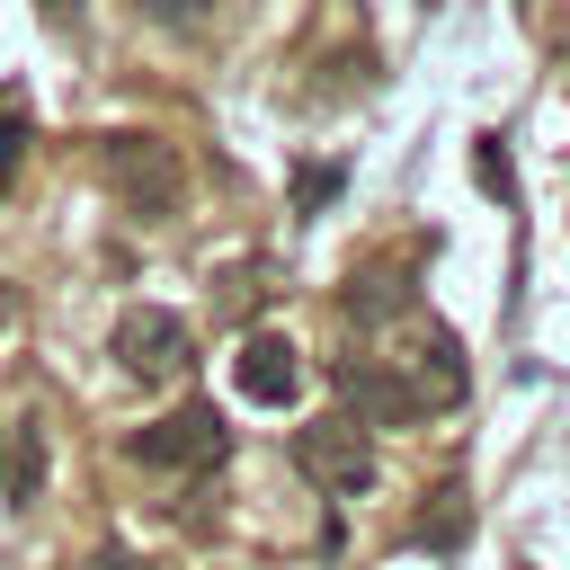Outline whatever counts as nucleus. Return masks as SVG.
I'll use <instances>...</instances> for the list:
<instances>
[{
  "mask_svg": "<svg viewBox=\"0 0 570 570\" xmlns=\"http://www.w3.org/2000/svg\"><path fill=\"white\" fill-rule=\"evenodd\" d=\"M338 312H347V321H401V312H410V285L383 276V267H365V276L338 294Z\"/></svg>",
  "mask_w": 570,
  "mask_h": 570,
  "instance_id": "6e6552de",
  "label": "nucleus"
},
{
  "mask_svg": "<svg viewBox=\"0 0 570 570\" xmlns=\"http://www.w3.org/2000/svg\"><path fill=\"white\" fill-rule=\"evenodd\" d=\"M294 463H303V481H321V499H365L374 490V428L330 410V419L294 428Z\"/></svg>",
  "mask_w": 570,
  "mask_h": 570,
  "instance_id": "20e7f679",
  "label": "nucleus"
},
{
  "mask_svg": "<svg viewBox=\"0 0 570 570\" xmlns=\"http://www.w3.org/2000/svg\"><path fill=\"white\" fill-rule=\"evenodd\" d=\"M89 570H151V561H134V552H98Z\"/></svg>",
  "mask_w": 570,
  "mask_h": 570,
  "instance_id": "f8f14e48",
  "label": "nucleus"
},
{
  "mask_svg": "<svg viewBox=\"0 0 570 570\" xmlns=\"http://www.w3.org/2000/svg\"><path fill=\"white\" fill-rule=\"evenodd\" d=\"M472 534V508H463V481H445V490H428V508L410 517V543L419 552H454Z\"/></svg>",
  "mask_w": 570,
  "mask_h": 570,
  "instance_id": "0eeeda50",
  "label": "nucleus"
},
{
  "mask_svg": "<svg viewBox=\"0 0 570 570\" xmlns=\"http://www.w3.org/2000/svg\"><path fill=\"white\" fill-rule=\"evenodd\" d=\"M107 347H116V365H125L134 383H178V374H187V347H196V338H187V321H178L169 303H125V312H116V338H107Z\"/></svg>",
  "mask_w": 570,
  "mask_h": 570,
  "instance_id": "39448f33",
  "label": "nucleus"
},
{
  "mask_svg": "<svg viewBox=\"0 0 570 570\" xmlns=\"http://www.w3.org/2000/svg\"><path fill=\"white\" fill-rule=\"evenodd\" d=\"M98 178H107V196H116L134 223H169L178 196H187V160H178V142H169V134H142V125L98 134Z\"/></svg>",
  "mask_w": 570,
  "mask_h": 570,
  "instance_id": "f03ea898",
  "label": "nucleus"
},
{
  "mask_svg": "<svg viewBox=\"0 0 570 570\" xmlns=\"http://www.w3.org/2000/svg\"><path fill=\"white\" fill-rule=\"evenodd\" d=\"M0 321H9V285H0Z\"/></svg>",
  "mask_w": 570,
  "mask_h": 570,
  "instance_id": "2eb2a0df",
  "label": "nucleus"
},
{
  "mask_svg": "<svg viewBox=\"0 0 570 570\" xmlns=\"http://www.w3.org/2000/svg\"><path fill=\"white\" fill-rule=\"evenodd\" d=\"M0 490H9V499H36V490H45V419H18V436H9V472H0Z\"/></svg>",
  "mask_w": 570,
  "mask_h": 570,
  "instance_id": "1a4fd4ad",
  "label": "nucleus"
},
{
  "mask_svg": "<svg viewBox=\"0 0 570 570\" xmlns=\"http://www.w3.org/2000/svg\"><path fill=\"white\" fill-rule=\"evenodd\" d=\"M330 383H338L347 419H365V428H419V419H436L445 401H463V347H454V330L419 321V330H410V356H401V347H383V356H338Z\"/></svg>",
  "mask_w": 570,
  "mask_h": 570,
  "instance_id": "f257e3e1",
  "label": "nucleus"
},
{
  "mask_svg": "<svg viewBox=\"0 0 570 570\" xmlns=\"http://www.w3.org/2000/svg\"><path fill=\"white\" fill-rule=\"evenodd\" d=\"M36 9H45V18H62V27L80 18V0H36Z\"/></svg>",
  "mask_w": 570,
  "mask_h": 570,
  "instance_id": "ddd939ff",
  "label": "nucleus"
},
{
  "mask_svg": "<svg viewBox=\"0 0 570 570\" xmlns=\"http://www.w3.org/2000/svg\"><path fill=\"white\" fill-rule=\"evenodd\" d=\"M142 18H151V27H169V36H205L214 0H142Z\"/></svg>",
  "mask_w": 570,
  "mask_h": 570,
  "instance_id": "9b49d317",
  "label": "nucleus"
},
{
  "mask_svg": "<svg viewBox=\"0 0 570 570\" xmlns=\"http://www.w3.org/2000/svg\"><path fill=\"white\" fill-rule=\"evenodd\" d=\"M223 454H232V428H223V410H205V401H178V410H160L151 428H134V463H142V472L196 481V472H214Z\"/></svg>",
  "mask_w": 570,
  "mask_h": 570,
  "instance_id": "7ed1b4c3",
  "label": "nucleus"
},
{
  "mask_svg": "<svg viewBox=\"0 0 570 570\" xmlns=\"http://www.w3.org/2000/svg\"><path fill=\"white\" fill-rule=\"evenodd\" d=\"M18 151H27V98L0 89V196H9V178H18Z\"/></svg>",
  "mask_w": 570,
  "mask_h": 570,
  "instance_id": "9d476101",
  "label": "nucleus"
},
{
  "mask_svg": "<svg viewBox=\"0 0 570 570\" xmlns=\"http://www.w3.org/2000/svg\"><path fill=\"white\" fill-rule=\"evenodd\" d=\"M232 383H240V401H258V410H294V401H303V356H294V338H285V330H249L240 356H232Z\"/></svg>",
  "mask_w": 570,
  "mask_h": 570,
  "instance_id": "423d86ee",
  "label": "nucleus"
},
{
  "mask_svg": "<svg viewBox=\"0 0 570 570\" xmlns=\"http://www.w3.org/2000/svg\"><path fill=\"white\" fill-rule=\"evenodd\" d=\"M0 472H9V428H0Z\"/></svg>",
  "mask_w": 570,
  "mask_h": 570,
  "instance_id": "4468645a",
  "label": "nucleus"
}]
</instances>
